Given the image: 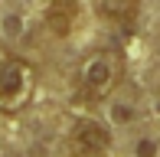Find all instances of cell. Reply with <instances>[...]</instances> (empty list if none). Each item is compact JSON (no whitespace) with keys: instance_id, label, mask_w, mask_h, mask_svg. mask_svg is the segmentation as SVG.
<instances>
[{"instance_id":"obj_1","label":"cell","mask_w":160,"mask_h":157,"mask_svg":"<svg viewBox=\"0 0 160 157\" xmlns=\"http://www.w3.org/2000/svg\"><path fill=\"white\" fill-rule=\"evenodd\" d=\"M72 82H75L78 102H85V105H95L101 98H108L121 82V56L114 49H95V53H88L78 62Z\"/></svg>"},{"instance_id":"obj_2","label":"cell","mask_w":160,"mask_h":157,"mask_svg":"<svg viewBox=\"0 0 160 157\" xmlns=\"http://www.w3.org/2000/svg\"><path fill=\"white\" fill-rule=\"evenodd\" d=\"M36 92V69L23 56L0 53V111L13 115L30 105Z\"/></svg>"},{"instance_id":"obj_3","label":"cell","mask_w":160,"mask_h":157,"mask_svg":"<svg viewBox=\"0 0 160 157\" xmlns=\"http://www.w3.org/2000/svg\"><path fill=\"white\" fill-rule=\"evenodd\" d=\"M111 147V131L95 118H75L69 128V151L75 157H95Z\"/></svg>"},{"instance_id":"obj_4","label":"cell","mask_w":160,"mask_h":157,"mask_svg":"<svg viewBox=\"0 0 160 157\" xmlns=\"http://www.w3.org/2000/svg\"><path fill=\"white\" fill-rule=\"evenodd\" d=\"M137 7H141V0H95L98 17L111 20V23H131L137 17Z\"/></svg>"},{"instance_id":"obj_5","label":"cell","mask_w":160,"mask_h":157,"mask_svg":"<svg viewBox=\"0 0 160 157\" xmlns=\"http://www.w3.org/2000/svg\"><path fill=\"white\" fill-rule=\"evenodd\" d=\"M72 20H75V3L72 0H52V10H49V26H52L56 33H69Z\"/></svg>"}]
</instances>
